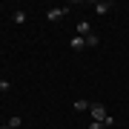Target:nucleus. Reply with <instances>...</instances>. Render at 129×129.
<instances>
[{"label": "nucleus", "instance_id": "obj_1", "mask_svg": "<svg viewBox=\"0 0 129 129\" xmlns=\"http://www.w3.org/2000/svg\"><path fill=\"white\" fill-rule=\"evenodd\" d=\"M89 115H92V120H106V118H109L103 103H89Z\"/></svg>", "mask_w": 129, "mask_h": 129}, {"label": "nucleus", "instance_id": "obj_2", "mask_svg": "<svg viewBox=\"0 0 129 129\" xmlns=\"http://www.w3.org/2000/svg\"><path fill=\"white\" fill-rule=\"evenodd\" d=\"M66 14H69V9H66V6H60V9H49V12H46V17L55 23V20H63Z\"/></svg>", "mask_w": 129, "mask_h": 129}, {"label": "nucleus", "instance_id": "obj_3", "mask_svg": "<svg viewBox=\"0 0 129 129\" xmlns=\"http://www.w3.org/2000/svg\"><path fill=\"white\" fill-rule=\"evenodd\" d=\"M75 32H78V37H86V35H92V23H89V20H80Z\"/></svg>", "mask_w": 129, "mask_h": 129}, {"label": "nucleus", "instance_id": "obj_4", "mask_svg": "<svg viewBox=\"0 0 129 129\" xmlns=\"http://www.w3.org/2000/svg\"><path fill=\"white\" fill-rule=\"evenodd\" d=\"M112 9H115V3H109V0H106V3H103V0L95 3V12H98V14H106V12H112Z\"/></svg>", "mask_w": 129, "mask_h": 129}, {"label": "nucleus", "instance_id": "obj_5", "mask_svg": "<svg viewBox=\"0 0 129 129\" xmlns=\"http://www.w3.org/2000/svg\"><path fill=\"white\" fill-rule=\"evenodd\" d=\"M83 40H86V46H98V43H101V37L92 32V35H86V37H83Z\"/></svg>", "mask_w": 129, "mask_h": 129}, {"label": "nucleus", "instance_id": "obj_6", "mask_svg": "<svg viewBox=\"0 0 129 129\" xmlns=\"http://www.w3.org/2000/svg\"><path fill=\"white\" fill-rule=\"evenodd\" d=\"M83 46H86V40H83V37H72V49H75V52H80Z\"/></svg>", "mask_w": 129, "mask_h": 129}, {"label": "nucleus", "instance_id": "obj_7", "mask_svg": "<svg viewBox=\"0 0 129 129\" xmlns=\"http://www.w3.org/2000/svg\"><path fill=\"white\" fill-rule=\"evenodd\" d=\"M75 109L78 112H89V101H75Z\"/></svg>", "mask_w": 129, "mask_h": 129}, {"label": "nucleus", "instance_id": "obj_8", "mask_svg": "<svg viewBox=\"0 0 129 129\" xmlns=\"http://www.w3.org/2000/svg\"><path fill=\"white\" fill-rule=\"evenodd\" d=\"M14 23H26V12H23V9L14 12Z\"/></svg>", "mask_w": 129, "mask_h": 129}, {"label": "nucleus", "instance_id": "obj_9", "mask_svg": "<svg viewBox=\"0 0 129 129\" xmlns=\"http://www.w3.org/2000/svg\"><path fill=\"white\" fill-rule=\"evenodd\" d=\"M20 123H23V120H20V118H17V115H14V118H9V120H6V126H12V129H17V126H20Z\"/></svg>", "mask_w": 129, "mask_h": 129}, {"label": "nucleus", "instance_id": "obj_10", "mask_svg": "<svg viewBox=\"0 0 129 129\" xmlns=\"http://www.w3.org/2000/svg\"><path fill=\"white\" fill-rule=\"evenodd\" d=\"M89 129H109V126H106L103 120H92V123H89Z\"/></svg>", "mask_w": 129, "mask_h": 129}, {"label": "nucleus", "instance_id": "obj_11", "mask_svg": "<svg viewBox=\"0 0 129 129\" xmlns=\"http://www.w3.org/2000/svg\"><path fill=\"white\" fill-rule=\"evenodd\" d=\"M0 129H12V126H6V123H3V126H0Z\"/></svg>", "mask_w": 129, "mask_h": 129}, {"label": "nucleus", "instance_id": "obj_12", "mask_svg": "<svg viewBox=\"0 0 129 129\" xmlns=\"http://www.w3.org/2000/svg\"><path fill=\"white\" fill-rule=\"evenodd\" d=\"M0 120H3V118H0ZM0 126H3V123H0Z\"/></svg>", "mask_w": 129, "mask_h": 129}]
</instances>
